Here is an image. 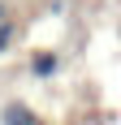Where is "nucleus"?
I'll list each match as a JSON object with an SVG mask.
<instances>
[{
	"label": "nucleus",
	"instance_id": "1",
	"mask_svg": "<svg viewBox=\"0 0 121 125\" xmlns=\"http://www.w3.org/2000/svg\"><path fill=\"white\" fill-rule=\"evenodd\" d=\"M26 69H30V78H35V82H52V78L60 73V52L35 48V52H30V61H26Z\"/></svg>",
	"mask_w": 121,
	"mask_h": 125
},
{
	"label": "nucleus",
	"instance_id": "2",
	"mask_svg": "<svg viewBox=\"0 0 121 125\" xmlns=\"http://www.w3.org/2000/svg\"><path fill=\"white\" fill-rule=\"evenodd\" d=\"M0 125H43V121H39L22 99H9L4 108H0Z\"/></svg>",
	"mask_w": 121,
	"mask_h": 125
},
{
	"label": "nucleus",
	"instance_id": "3",
	"mask_svg": "<svg viewBox=\"0 0 121 125\" xmlns=\"http://www.w3.org/2000/svg\"><path fill=\"white\" fill-rule=\"evenodd\" d=\"M13 39H17V17H9V22H0V56L13 48Z\"/></svg>",
	"mask_w": 121,
	"mask_h": 125
},
{
	"label": "nucleus",
	"instance_id": "4",
	"mask_svg": "<svg viewBox=\"0 0 121 125\" xmlns=\"http://www.w3.org/2000/svg\"><path fill=\"white\" fill-rule=\"evenodd\" d=\"M13 17V9H9V0H0V22H9Z\"/></svg>",
	"mask_w": 121,
	"mask_h": 125
}]
</instances>
